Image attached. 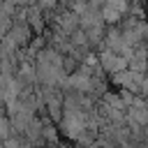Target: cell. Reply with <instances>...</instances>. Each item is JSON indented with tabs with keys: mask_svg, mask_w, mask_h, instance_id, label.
Wrapping results in <instances>:
<instances>
[{
	"mask_svg": "<svg viewBox=\"0 0 148 148\" xmlns=\"http://www.w3.org/2000/svg\"><path fill=\"white\" fill-rule=\"evenodd\" d=\"M102 67H104V69H111V74H113V72H118L120 67H125V58H118L113 51H104V53H102Z\"/></svg>",
	"mask_w": 148,
	"mask_h": 148,
	"instance_id": "1",
	"label": "cell"
}]
</instances>
